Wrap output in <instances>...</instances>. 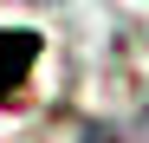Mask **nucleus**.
<instances>
[{
  "instance_id": "obj_2",
  "label": "nucleus",
  "mask_w": 149,
  "mask_h": 143,
  "mask_svg": "<svg viewBox=\"0 0 149 143\" xmlns=\"http://www.w3.org/2000/svg\"><path fill=\"white\" fill-rule=\"evenodd\" d=\"M84 143H123V137H117V130H104V124H91V130H84Z\"/></svg>"
},
{
  "instance_id": "obj_1",
  "label": "nucleus",
  "mask_w": 149,
  "mask_h": 143,
  "mask_svg": "<svg viewBox=\"0 0 149 143\" xmlns=\"http://www.w3.org/2000/svg\"><path fill=\"white\" fill-rule=\"evenodd\" d=\"M39 59V33H0V98H13L19 78Z\"/></svg>"
}]
</instances>
